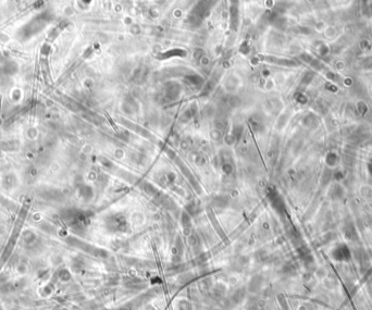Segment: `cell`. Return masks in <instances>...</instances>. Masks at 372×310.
Wrapping results in <instances>:
<instances>
[{"label":"cell","mask_w":372,"mask_h":310,"mask_svg":"<svg viewBox=\"0 0 372 310\" xmlns=\"http://www.w3.org/2000/svg\"><path fill=\"white\" fill-rule=\"evenodd\" d=\"M187 79L189 81V83H191V84L195 85V86H200L201 82H202V79H201L199 76H197V75H191V76H187Z\"/></svg>","instance_id":"2"},{"label":"cell","mask_w":372,"mask_h":310,"mask_svg":"<svg viewBox=\"0 0 372 310\" xmlns=\"http://www.w3.org/2000/svg\"><path fill=\"white\" fill-rule=\"evenodd\" d=\"M179 93H180V87L179 85L176 84H170L169 87H168V90H166V95L169 97L170 99L173 100L175 99L176 97L179 96Z\"/></svg>","instance_id":"1"}]
</instances>
